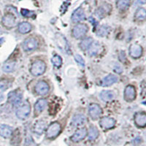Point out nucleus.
<instances>
[{
	"instance_id": "nucleus-29",
	"label": "nucleus",
	"mask_w": 146,
	"mask_h": 146,
	"mask_svg": "<svg viewBox=\"0 0 146 146\" xmlns=\"http://www.w3.org/2000/svg\"><path fill=\"white\" fill-rule=\"evenodd\" d=\"M15 62H9L5 63L2 66V70L5 72H12L15 70Z\"/></svg>"
},
{
	"instance_id": "nucleus-16",
	"label": "nucleus",
	"mask_w": 146,
	"mask_h": 146,
	"mask_svg": "<svg viewBox=\"0 0 146 146\" xmlns=\"http://www.w3.org/2000/svg\"><path fill=\"white\" fill-rule=\"evenodd\" d=\"M47 106V100L40 99L35 104V115L37 116L43 111Z\"/></svg>"
},
{
	"instance_id": "nucleus-39",
	"label": "nucleus",
	"mask_w": 146,
	"mask_h": 146,
	"mask_svg": "<svg viewBox=\"0 0 146 146\" xmlns=\"http://www.w3.org/2000/svg\"><path fill=\"white\" fill-rule=\"evenodd\" d=\"M137 2L140 5H144L145 4V0H137Z\"/></svg>"
},
{
	"instance_id": "nucleus-25",
	"label": "nucleus",
	"mask_w": 146,
	"mask_h": 146,
	"mask_svg": "<svg viewBox=\"0 0 146 146\" xmlns=\"http://www.w3.org/2000/svg\"><path fill=\"white\" fill-rule=\"evenodd\" d=\"M100 98L104 102H110L114 98V94L111 91H102L100 93Z\"/></svg>"
},
{
	"instance_id": "nucleus-3",
	"label": "nucleus",
	"mask_w": 146,
	"mask_h": 146,
	"mask_svg": "<svg viewBox=\"0 0 146 146\" xmlns=\"http://www.w3.org/2000/svg\"><path fill=\"white\" fill-rule=\"evenodd\" d=\"M38 41L34 37H29L23 41L22 46L23 50L27 52H31L38 48Z\"/></svg>"
},
{
	"instance_id": "nucleus-30",
	"label": "nucleus",
	"mask_w": 146,
	"mask_h": 146,
	"mask_svg": "<svg viewBox=\"0 0 146 146\" xmlns=\"http://www.w3.org/2000/svg\"><path fill=\"white\" fill-rule=\"evenodd\" d=\"M135 18L138 21H144L146 17V11L144 8L140 7L138 8L136 11V13L135 15Z\"/></svg>"
},
{
	"instance_id": "nucleus-17",
	"label": "nucleus",
	"mask_w": 146,
	"mask_h": 146,
	"mask_svg": "<svg viewBox=\"0 0 146 146\" xmlns=\"http://www.w3.org/2000/svg\"><path fill=\"white\" fill-rule=\"evenodd\" d=\"M135 122L139 127H145L146 126V114L144 112L137 113L135 115Z\"/></svg>"
},
{
	"instance_id": "nucleus-2",
	"label": "nucleus",
	"mask_w": 146,
	"mask_h": 146,
	"mask_svg": "<svg viewBox=\"0 0 146 146\" xmlns=\"http://www.w3.org/2000/svg\"><path fill=\"white\" fill-rule=\"evenodd\" d=\"M88 30V27L84 23H80L75 26L72 29V35L76 39H80L86 35Z\"/></svg>"
},
{
	"instance_id": "nucleus-11",
	"label": "nucleus",
	"mask_w": 146,
	"mask_h": 146,
	"mask_svg": "<svg viewBox=\"0 0 146 146\" xmlns=\"http://www.w3.org/2000/svg\"><path fill=\"white\" fill-rule=\"evenodd\" d=\"M143 54V48L137 44H132L129 48V55L132 58H137Z\"/></svg>"
},
{
	"instance_id": "nucleus-12",
	"label": "nucleus",
	"mask_w": 146,
	"mask_h": 146,
	"mask_svg": "<svg viewBox=\"0 0 146 146\" xmlns=\"http://www.w3.org/2000/svg\"><path fill=\"white\" fill-rule=\"evenodd\" d=\"M87 135V130L86 128H81L80 129L77 130L74 135L71 137V140L75 143L79 142L84 139Z\"/></svg>"
},
{
	"instance_id": "nucleus-7",
	"label": "nucleus",
	"mask_w": 146,
	"mask_h": 146,
	"mask_svg": "<svg viewBox=\"0 0 146 146\" xmlns=\"http://www.w3.org/2000/svg\"><path fill=\"white\" fill-rule=\"evenodd\" d=\"M22 98H23V94L20 90L17 89L13 91L8 94V101L13 105H19L21 102Z\"/></svg>"
},
{
	"instance_id": "nucleus-32",
	"label": "nucleus",
	"mask_w": 146,
	"mask_h": 146,
	"mask_svg": "<svg viewBox=\"0 0 146 146\" xmlns=\"http://www.w3.org/2000/svg\"><path fill=\"white\" fill-rule=\"evenodd\" d=\"M52 63L53 64L54 66H56V67H60L62 64V58L59 56H54L52 58Z\"/></svg>"
},
{
	"instance_id": "nucleus-22",
	"label": "nucleus",
	"mask_w": 146,
	"mask_h": 146,
	"mask_svg": "<svg viewBox=\"0 0 146 146\" xmlns=\"http://www.w3.org/2000/svg\"><path fill=\"white\" fill-rule=\"evenodd\" d=\"M88 50V54L91 56H96L98 55L99 53L101 50V45L98 42H95L91 44V46L89 47Z\"/></svg>"
},
{
	"instance_id": "nucleus-41",
	"label": "nucleus",
	"mask_w": 146,
	"mask_h": 146,
	"mask_svg": "<svg viewBox=\"0 0 146 146\" xmlns=\"http://www.w3.org/2000/svg\"><path fill=\"white\" fill-rule=\"evenodd\" d=\"M0 32H1V28H0Z\"/></svg>"
},
{
	"instance_id": "nucleus-6",
	"label": "nucleus",
	"mask_w": 146,
	"mask_h": 146,
	"mask_svg": "<svg viewBox=\"0 0 146 146\" xmlns=\"http://www.w3.org/2000/svg\"><path fill=\"white\" fill-rule=\"evenodd\" d=\"M2 22L6 28H13L16 25V15L12 13H8L4 15Z\"/></svg>"
},
{
	"instance_id": "nucleus-28",
	"label": "nucleus",
	"mask_w": 146,
	"mask_h": 146,
	"mask_svg": "<svg viewBox=\"0 0 146 146\" xmlns=\"http://www.w3.org/2000/svg\"><path fill=\"white\" fill-rule=\"evenodd\" d=\"M110 31V27L107 25H102L100 27V29L96 32V35H97V36L103 37V36H107L109 34Z\"/></svg>"
},
{
	"instance_id": "nucleus-36",
	"label": "nucleus",
	"mask_w": 146,
	"mask_h": 146,
	"mask_svg": "<svg viewBox=\"0 0 146 146\" xmlns=\"http://www.w3.org/2000/svg\"><path fill=\"white\" fill-rule=\"evenodd\" d=\"M114 70L115 72L118 73V74H121V73L122 72V71H123V70H122V68L121 67V66L118 64L115 65V66H114Z\"/></svg>"
},
{
	"instance_id": "nucleus-5",
	"label": "nucleus",
	"mask_w": 146,
	"mask_h": 146,
	"mask_svg": "<svg viewBox=\"0 0 146 146\" xmlns=\"http://www.w3.org/2000/svg\"><path fill=\"white\" fill-rule=\"evenodd\" d=\"M61 125L58 122H53L47 129L46 135L48 138H54L57 136L61 131Z\"/></svg>"
},
{
	"instance_id": "nucleus-37",
	"label": "nucleus",
	"mask_w": 146,
	"mask_h": 146,
	"mask_svg": "<svg viewBox=\"0 0 146 146\" xmlns=\"http://www.w3.org/2000/svg\"><path fill=\"white\" fill-rule=\"evenodd\" d=\"M119 59L121 60V62H125L126 60V55H125V53L123 51H121L119 54Z\"/></svg>"
},
{
	"instance_id": "nucleus-38",
	"label": "nucleus",
	"mask_w": 146,
	"mask_h": 146,
	"mask_svg": "<svg viewBox=\"0 0 146 146\" xmlns=\"http://www.w3.org/2000/svg\"><path fill=\"white\" fill-rule=\"evenodd\" d=\"M89 21L91 22V23H93V24L95 26V27H96V25H97V22H96V21H95L93 18H92V17H90V18H89Z\"/></svg>"
},
{
	"instance_id": "nucleus-42",
	"label": "nucleus",
	"mask_w": 146,
	"mask_h": 146,
	"mask_svg": "<svg viewBox=\"0 0 146 146\" xmlns=\"http://www.w3.org/2000/svg\"><path fill=\"white\" fill-rule=\"evenodd\" d=\"M0 15H1V13H0Z\"/></svg>"
},
{
	"instance_id": "nucleus-26",
	"label": "nucleus",
	"mask_w": 146,
	"mask_h": 146,
	"mask_svg": "<svg viewBox=\"0 0 146 146\" xmlns=\"http://www.w3.org/2000/svg\"><path fill=\"white\" fill-rule=\"evenodd\" d=\"M94 42V40L91 37H86V38L83 39L81 42H80V48H81L82 50H88L89 47L91 46V44Z\"/></svg>"
},
{
	"instance_id": "nucleus-10",
	"label": "nucleus",
	"mask_w": 146,
	"mask_h": 146,
	"mask_svg": "<svg viewBox=\"0 0 146 146\" xmlns=\"http://www.w3.org/2000/svg\"><path fill=\"white\" fill-rule=\"evenodd\" d=\"M136 98V90L133 86H127L124 91V99L127 102H132Z\"/></svg>"
},
{
	"instance_id": "nucleus-24",
	"label": "nucleus",
	"mask_w": 146,
	"mask_h": 146,
	"mask_svg": "<svg viewBox=\"0 0 146 146\" xmlns=\"http://www.w3.org/2000/svg\"><path fill=\"white\" fill-rule=\"evenodd\" d=\"M32 27V25L28 22H22L18 25V32L21 34H27L31 32Z\"/></svg>"
},
{
	"instance_id": "nucleus-8",
	"label": "nucleus",
	"mask_w": 146,
	"mask_h": 146,
	"mask_svg": "<svg viewBox=\"0 0 146 146\" xmlns=\"http://www.w3.org/2000/svg\"><path fill=\"white\" fill-rule=\"evenodd\" d=\"M88 112H89L90 116L93 120L99 118L102 114V110L101 107L96 103H93V104L90 105L89 108H88Z\"/></svg>"
},
{
	"instance_id": "nucleus-34",
	"label": "nucleus",
	"mask_w": 146,
	"mask_h": 146,
	"mask_svg": "<svg viewBox=\"0 0 146 146\" xmlns=\"http://www.w3.org/2000/svg\"><path fill=\"white\" fill-rule=\"evenodd\" d=\"M10 87V83L7 80H2L0 81V89L2 91H5Z\"/></svg>"
},
{
	"instance_id": "nucleus-4",
	"label": "nucleus",
	"mask_w": 146,
	"mask_h": 146,
	"mask_svg": "<svg viewBox=\"0 0 146 146\" xmlns=\"http://www.w3.org/2000/svg\"><path fill=\"white\" fill-rule=\"evenodd\" d=\"M31 112V108L30 105L28 103H24L23 105L20 106L16 110V116L19 119H26L29 117Z\"/></svg>"
},
{
	"instance_id": "nucleus-33",
	"label": "nucleus",
	"mask_w": 146,
	"mask_h": 146,
	"mask_svg": "<svg viewBox=\"0 0 146 146\" xmlns=\"http://www.w3.org/2000/svg\"><path fill=\"white\" fill-rule=\"evenodd\" d=\"M21 14L23 17H26V18H32L35 15L33 11L27 10V9H22Z\"/></svg>"
},
{
	"instance_id": "nucleus-21",
	"label": "nucleus",
	"mask_w": 146,
	"mask_h": 146,
	"mask_svg": "<svg viewBox=\"0 0 146 146\" xmlns=\"http://www.w3.org/2000/svg\"><path fill=\"white\" fill-rule=\"evenodd\" d=\"M46 126V122L44 120H39L35 123L34 131L37 135H42Z\"/></svg>"
},
{
	"instance_id": "nucleus-18",
	"label": "nucleus",
	"mask_w": 146,
	"mask_h": 146,
	"mask_svg": "<svg viewBox=\"0 0 146 146\" xmlns=\"http://www.w3.org/2000/svg\"><path fill=\"white\" fill-rule=\"evenodd\" d=\"M112 7L110 5H102L100 7H99L97 10H96V15L98 18H102L108 14L111 10Z\"/></svg>"
},
{
	"instance_id": "nucleus-23",
	"label": "nucleus",
	"mask_w": 146,
	"mask_h": 146,
	"mask_svg": "<svg viewBox=\"0 0 146 146\" xmlns=\"http://www.w3.org/2000/svg\"><path fill=\"white\" fill-rule=\"evenodd\" d=\"M13 134V129L10 126L7 125H1L0 126V135L5 138H8Z\"/></svg>"
},
{
	"instance_id": "nucleus-13",
	"label": "nucleus",
	"mask_w": 146,
	"mask_h": 146,
	"mask_svg": "<svg viewBox=\"0 0 146 146\" xmlns=\"http://www.w3.org/2000/svg\"><path fill=\"white\" fill-rule=\"evenodd\" d=\"M56 39V43L58 46H59L61 49H64V50L67 53H70V46L65 37H64V36L61 35H57Z\"/></svg>"
},
{
	"instance_id": "nucleus-14",
	"label": "nucleus",
	"mask_w": 146,
	"mask_h": 146,
	"mask_svg": "<svg viewBox=\"0 0 146 146\" xmlns=\"http://www.w3.org/2000/svg\"><path fill=\"white\" fill-rule=\"evenodd\" d=\"M85 18H86V15L81 7H79L75 10L72 15V21L75 23L82 21L85 20Z\"/></svg>"
},
{
	"instance_id": "nucleus-1",
	"label": "nucleus",
	"mask_w": 146,
	"mask_h": 146,
	"mask_svg": "<svg viewBox=\"0 0 146 146\" xmlns=\"http://www.w3.org/2000/svg\"><path fill=\"white\" fill-rule=\"evenodd\" d=\"M46 70V64L43 61H36L34 62L30 68V72L34 76H40L44 74Z\"/></svg>"
},
{
	"instance_id": "nucleus-19",
	"label": "nucleus",
	"mask_w": 146,
	"mask_h": 146,
	"mask_svg": "<svg viewBox=\"0 0 146 146\" xmlns=\"http://www.w3.org/2000/svg\"><path fill=\"white\" fill-rule=\"evenodd\" d=\"M86 121V118L85 115L81 114H77L74 115L72 118V124L73 126L75 127H78L84 124Z\"/></svg>"
},
{
	"instance_id": "nucleus-40",
	"label": "nucleus",
	"mask_w": 146,
	"mask_h": 146,
	"mask_svg": "<svg viewBox=\"0 0 146 146\" xmlns=\"http://www.w3.org/2000/svg\"><path fill=\"white\" fill-rule=\"evenodd\" d=\"M4 99H5V96H4V95L0 93V102H2L4 100Z\"/></svg>"
},
{
	"instance_id": "nucleus-20",
	"label": "nucleus",
	"mask_w": 146,
	"mask_h": 146,
	"mask_svg": "<svg viewBox=\"0 0 146 146\" xmlns=\"http://www.w3.org/2000/svg\"><path fill=\"white\" fill-rule=\"evenodd\" d=\"M118 81V78L116 75H108V76L105 77L102 80V86H110L111 85L114 84L115 83H116Z\"/></svg>"
},
{
	"instance_id": "nucleus-27",
	"label": "nucleus",
	"mask_w": 146,
	"mask_h": 146,
	"mask_svg": "<svg viewBox=\"0 0 146 146\" xmlns=\"http://www.w3.org/2000/svg\"><path fill=\"white\" fill-rule=\"evenodd\" d=\"M99 136V131L97 128L95 126H91L88 130V139L94 140Z\"/></svg>"
},
{
	"instance_id": "nucleus-15",
	"label": "nucleus",
	"mask_w": 146,
	"mask_h": 146,
	"mask_svg": "<svg viewBox=\"0 0 146 146\" xmlns=\"http://www.w3.org/2000/svg\"><path fill=\"white\" fill-rule=\"evenodd\" d=\"M100 126L105 129H109L111 128L114 127L115 125V121L113 118L110 117H104L100 120Z\"/></svg>"
},
{
	"instance_id": "nucleus-9",
	"label": "nucleus",
	"mask_w": 146,
	"mask_h": 146,
	"mask_svg": "<svg viewBox=\"0 0 146 146\" xmlns=\"http://www.w3.org/2000/svg\"><path fill=\"white\" fill-rule=\"evenodd\" d=\"M49 86L48 83L45 81H39L35 86V91L36 93L39 95H43L47 94L49 91Z\"/></svg>"
},
{
	"instance_id": "nucleus-31",
	"label": "nucleus",
	"mask_w": 146,
	"mask_h": 146,
	"mask_svg": "<svg viewBox=\"0 0 146 146\" xmlns=\"http://www.w3.org/2000/svg\"><path fill=\"white\" fill-rule=\"evenodd\" d=\"M130 5V0H118L116 6L119 10H124L129 7Z\"/></svg>"
},
{
	"instance_id": "nucleus-35",
	"label": "nucleus",
	"mask_w": 146,
	"mask_h": 146,
	"mask_svg": "<svg viewBox=\"0 0 146 146\" xmlns=\"http://www.w3.org/2000/svg\"><path fill=\"white\" fill-rule=\"evenodd\" d=\"M75 61H76L77 62H78V64L80 65H81L82 66H85V62L84 60H83V58H82V56H80V55L78 54H76L75 56Z\"/></svg>"
}]
</instances>
